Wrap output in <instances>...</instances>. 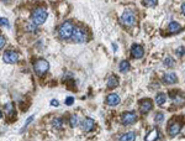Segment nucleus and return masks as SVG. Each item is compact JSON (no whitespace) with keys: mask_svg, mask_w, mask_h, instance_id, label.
Instances as JSON below:
<instances>
[{"mask_svg":"<svg viewBox=\"0 0 185 141\" xmlns=\"http://www.w3.org/2000/svg\"><path fill=\"white\" fill-rule=\"evenodd\" d=\"M178 78H177V74L175 73H168V74H164L163 77V82L165 84H174L177 83Z\"/></svg>","mask_w":185,"mask_h":141,"instance_id":"obj_12","label":"nucleus"},{"mask_svg":"<svg viewBox=\"0 0 185 141\" xmlns=\"http://www.w3.org/2000/svg\"><path fill=\"white\" fill-rule=\"evenodd\" d=\"M158 139H159V131H158V129H153V130L147 135V138H146L147 141L158 140Z\"/></svg>","mask_w":185,"mask_h":141,"instance_id":"obj_14","label":"nucleus"},{"mask_svg":"<svg viewBox=\"0 0 185 141\" xmlns=\"http://www.w3.org/2000/svg\"><path fill=\"white\" fill-rule=\"evenodd\" d=\"M184 48H183V47H179V50H177V55H178V56H179V57H180V56H183V55H184Z\"/></svg>","mask_w":185,"mask_h":141,"instance_id":"obj_30","label":"nucleus"},{"mask_svg":"<svg viewBox=\"0 0 185 141\" xmlns=\"http://www.w3.org/2000/svg\"><path fill=\"white\" fill-rule=\"evenodd\" d=\"M1 1H4V3H10L11 0H1Z\"/></svg>","mask_w":185,"mask_h":141,"instance_id":"obj_34","label":"nucleus"},{"mask_svg":"<svg viewBox=\"0 0 185 141\" xmlns=\"http://www.w3.org/2000/svg\"><path fill=\"white\" fill-rule=\"evenodd\" d=\"M47 11L44 10V9H42V8H37V9H35L33 11H32V14H31V18H32V21L36 24V25H42L46 19H47Z\"/></svg>","mask_w":185,"mask_h":141,"instance_id":"obj_2","label":"nucleus"},{"mask_svg":"<svg viewBox=\"0 0 185 141\" xmlns=\"http://www.w3.org/2000/svg\"><path fill=\"white\" fill-rule=\"evenodd\" d=\"M94 125H95V122H94L93 119H85V120L83 121L82 127L84 131H90V130L94 129Z\"/></svg>","mask_w":185,"mask_h":141,"instance_id":"obj_13","label":"nucleus"},{"mask_svg":"<svg viewBox=\"0 0 185 141\" xmlns=\"http://www.w3.org/2000/svg\"><path fill=\"white\" fill-rule=\"evenodd\" d=\"M48 68H49V63L47 62L46 60H39L35 62V64H33V69H35V73L39 76V77H41L43 76L47 71H48Z\"/></svg>","mask_w":185,"mask_h":141,"instance_id":"obj_3","label":"nucleus"},{"mask_svg":"<svg viewBox=\"0 0 185 141\" xmlns=\"http://www.w3.org/2000/svg\"><path fill=\"white\" fill-rule=\"evenodd\" d=\"M73 103H74V98H73V97H68V98L65 99V104H67V105H72Z\"/></svg>","mask_w":185,"mask_h":141,"instance_id":"obj_29","label":"nucleus"},{"mask_svg":"<svg viewBox=\"0 0 185 141\" xmlns=\"http://www.w3.org/2000/svg\"><path fill=\"white\" fill-rule=\"evenodd\" d=\"M136 139V135H135V133H127V134H125L122 135L121 138H120V140L121 141H133Z\"/></svg>","mask_w":185,"mask_h":141,"instance_id":"obj_17","label":"nucleus"},{"mask_svg":"<svg viewBox=\"0 0 185 141\" xmlns=\"http://www.w3.org/2000/svg\"><path fill=\"white\" fill-rule=\"evenodd\" d=\"M130 69V63L128 61H121L120 62V72L121 73H126Z\"/></svg>","mask_w":185,"mask_h":141,"instance_id":"obj_18","label":"nucleus"},{"mask_svg":"<svg viewBox=\"0 0 185 141\" xmlns=\"http://www.w3.org/2000/svg\"><path fill=\"white\" fill-rule=\"evenodd\" d=\"M180 129H182V125H180L179 122H174V124H172V125L169 126L168 133H169L170 136H175V135H178V134L180 133Z\"/></svg>","mask_w":185,"mask_h":141,"instance_id":"obj_10","label":"nucleus"},{"mask_svg":"<svg viewBox=\"0 0 185 141\" xmlns=\"http://www.w3.org/2000/svg\"><path fill=\"white\" fill-rule=\"evenodd\" d=\"M78 124H79V118L77 115H72L69 119V125L72 127H75V126H78Z\"/></svg>","mask_w":185,"mask_h":141,"instance_id":"obj_20","label":"nucleus"},{"mask_svg":"<svg viewBox=\"0 0 185 141\" xmlns=\"http://www.w3.org/2000/svg\"><path fill=\"white\" fill-rule=\"evenodd\" d=\"M144 5L148 6V8H152V6H156L157 5V0H143Z\"/></svg>","mask_w":185,"mask_h":141,"instance_id":"obj_26","label":"nucleus"},{"mask_svg":"<svg viewBox=\"0 0 185 141\" xmlns=\"http://www.w3.org/2000/svg\"><path fill=\"white\" fill-rule=\"evenodd\" d=\"M131 55H132V57L136 58V60L142 58L144 55V51H143V48H142V46H140V45H133L132 48H131Z\"/></svg>","mask_w":185,"mask_h":141,"instance_id":"obj_8","label":"nucleus"},{"mask_svg":"<svg viewBox=\"0 0 185 141\" xmlns=\"http://www.w3.org/2000/svg\"><path fill=\"white\" fill-rule=\"evenodd\" d=\"M121 24H122L123 26H127V27L133 26L136 24V16H135V14L132 11H130V10L125 11L123 15L121 16Z\"/></svg>","mask_w":185,"mask_h":141,"instance_id":"obj_5","label":"nucleus"},{"mask_svg":"<svg viewBox=\"0 0 185 141\" xmlns=\"http://www.w3.org/2000/svg\"><path fill=\"white\" fill-rule=\"evenodd\" d=\"M152 106H153V105H152V101L149 100V99H144V100H142L140 103V110H141V113H143V114L151 111V110H152Z\"/></svg>","mask_w":185,"mask_h":141,"instance_id":"obj_9","label":"nucleus"},{"mask_svg":"<svg viewBox=\"0 0 185 141\" xmlns=\"http://www.w3.org/2000/svg\"><path fill=\"white\" fill-rule=\"evenodd\" d=\"M182 13H183V14L185 15V3L183 4V5H182Z\"/></svg>","mask_w":185,"mask_h":141,"instance_id":"obj_33","label":"nucleus"},{"mask_svg":"<svg viewBox=\"0 0 185 141\" xmlns=\"http://www.w3.org/2000/svg\"><path fill=\"white\" fill-rule=\"evenodd\" d=\"M154 120H156L157 124H162L163 120H164V115H163L162 113H157V114H156V119H154Z\"/></svg>","mask_w":185,"mask_h":141,"instance_id":"obj_24","label":"nucleus"},{"mask_svg":"<svg viewBox=\"0 0 185 141\" xmlns=\"http://www.w3.org/2000/svg\"><path fill=\"white\" fill-rule=\"evenodd\" d=\"M26 31H30V32H35L36 31V24H26Z\"/></svg>","mask_w":185,"mask_h":141,"instance_id":"obj_23","label":"nucleus"},{"mask_svg":"<svg viewBox=\"0 0 185 141\" xmlns=\"http://www.w3.org/2000/svg\"><path fill=\"white\" fill-rule=\"evenodd\" d=\"M73 31H74L73 24L69 22V21H65V22H63L61 26H59V29H58V35H59V37L63 39V40H68V39L72 37Z\"/></svg>","mask_w":185,"mask_h":141,"instance_id":"obj_1","label":"nucleus"},{"mask_svg":"<svg viewBox=\"0 0 185 141\" xmlns=\"http://www.w3.org/2000/svg\"><path fill=\"white\" fill-rule=\"evenodd\" d=\"M106 103H107L109 105H111V106L117 105V104L120 103V97H119L117 94H109V95L106 97Z\"/></svg>","mask_w":185,"mask_h":141,"instance_id":"obj_11","label":"nucleus"},{"mask_svg":"<svg viewBox=\"0 0 185 141\" xmlns=\"http://www.w3.org/2000/svg\"><path fill=\"white\" fill-rule=\"evenodd\" d=\"M72 39H73V41H74L75 43H83V42H85V41L88 40V35H86V32H85L84 29L77 27V29H74V31H73Z\"/></svg>","mask_w":185,"mask_h":141,"instance_id":"obj_4","label":"nucleus"},{"mask_svg":"<svg viewBox=\"0 0 185 141\" xmlns=\"http://www.w3.org/2000/svg\"><path fill=\"white\" fill-rule=\"evenodd\" d=\"M5 43H6V41H5V39H4L3 36H0V48H3V47L5 46Z\"/></svg>","mask_w":185,"mask_h":141,"instance_id":"obj_31","label":"nucleus"},{"mask_svg":"<svg viewBox=\"0 0 185 141\" xmlns=\"http://www.w3.org/2000/svg\"><path fill=\"white\" fill-rule=\"evenodd\" d=\"M52 125H53L54 129H61L62 125H63V120H62L61 118H56L54 120L52 121Z\"/></svg>","mask_w":185,"mask_h":141,"instance_id":"obj_21","label":"nucleus"},{"mask_svg":"<svg viewBox=\"0 0 185 141\" xmlns=\"http://www.w3.org/2000/svg\"><path fill=\"white\" fill-rule=\"evenodd\" d=\"M136 120H137V115H136L135 113H132V111H131V113L123 114L122 119H121L123 125H132V124L136 122Z\"/></svg>","mask_w":185,"mask_h":141,"instance_id":"obj_7","label":"nucleus"},{"mask_svg":"<svg viewBox=\"0 0 185 141\" xmlns=\"http://www.w3.org/2000/svg\"><path fill=\"white\" fill-rule=\"evenodd\" d=\"M1 118H3V113L0 111V119H1Z\"/></svg>","mask_w":185,"mask_h":141,"instance_id":"obj_35","label":"nucleus"},{"mask_svg":"<svg viewBox=\"0 0 185 141\" xmlns=\"http://www.w3.org/2000/svg\"><path fill=\"white\" fill-rule=\"evenodd\" d=\"M51 104H52V105H54V106H57V105H59V103H58V101H57V100H52V101H51Z\"/></svg>","mask_w":185,"mask_h":141,"instance_id":"obj_32","label":"nucleus"},{"mask_svg":"<svg viewBox=\"0 0 185 141\" xmlns=\"http://www.w3.org/2000/svg\"><path fill=\"white\" fill-rule=\"evenodd\" d=\"M164 66H167V67H173V66H174V61H173V58H172V57H165Z\"/></svg>","mask_w":185,"mask_h":141,"instance_id":"obj_25","label":"nucleus"},{"mask_svg":"<svg viewBox=\"0 0 185 141\" xmlns=\"http://www.w3.org/2000/svg\"><path fill=\"white\" fill-rule=\"evenodd\" d=\"M5 111H6V114H8L9 117L14 114V106H13V104H11V103H9V104H6V105H5Z\"/></svg>","mask_w":185,"mask_h":141,"instance_id":"obj_22","label":"nucleus"},{"mask_svg":"<svg viewBox=\"0 0 185 141\" xmlns=\"http://www.w3.org/2000/svg\"><path fill=\"white\" fill-rule=\"evenodd\" d=\"M3 58H4V62H5V63L13 64V63H16V62L19 61V55H18L15 51H6V52L4 53V56H3Z\"/></svg>","mask_w":185,"mask_h":141,"instance_id":"obj_6","label":"nucleus"},{"mask_svg":"<svg viewBox=\"0 0 185 141\" xmlns=\"http://www.w3.org/2000/svg\"><path fill=\"white\" fill-rule=\"evenodd\" d=\"M167 100V95L163 94V93H161V94H158L157 97H156V103H157V105H163Z\"/></svg>","mask_w":185,"mask_h":141,"instance_id":"obj_19","label":"nucleus"},{"mask_svg":"<svg viewBox=\"0 0 185 141\" xmlns=\"http://www.w3.org/2000/svg\"><path fill=\"white\" fill-rule=\"evenodd\" d=\"M168 30H169V32L170 34H175V32H179L180 31V25L178 24V22H170L169 24V26H168Z\"/></svg>","mask_w":185,"mask_h":141,"instance_id":"obj_16","label":"nucleus"},{"mask_svg":"<svg viewBox=\"0 0 185 141\" xmlns=\"http://www.w3.org/2000/svg\"><path fill=\"white\" fill-rule=\"evenodd\" d=\"M185 103L184 98H182V97H175V99H174V104H177V105H183Z\"/></svg>","mask_w":185,"mask_h":141,"instance_id":"obj_27","label":"nucleus"},{"mask_svg":"<svg viewBox=\"0 0 185 141\" xmlns=\"http://www.w3.org/2000/svg\"><path fill=\"white\" fill-rule=\"evenodd\" d=\"M10 24H9V21L8 19H5V18H1L0 19V26H9Z\"/></svg>","mask_w":185,"mask_h":141,"instance_id":"obj_28","label":"nucleus"},{"mask_svg":"<svg viewBox=\"0 0 185 141\" xmlns=\"http://www.w3.org/2000/svg\"><path fill=\"white\" fill-rule=\"evenodd\" d=\"M117 85H119V79H117L115 76L109 77V79H107V88L114 89V88H116Z\"/></svg>","mask_w":185,"mask_h":141,"instance_id":"obj_15","label":"nucleus"}]
</instances>
